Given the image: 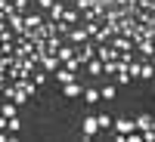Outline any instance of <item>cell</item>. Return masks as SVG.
Listing matches in <instances>:
<instances>
[{
  "instance_id": "1",
  "label": "cell",
  "mask_w": 155,
  "mask_h": 142,
  "mask_svg": "<svg viewBox=\"0 0 155 142\" xmlns=\"http://www.w3.org/2000/svg\"><path fill=\"white\" fill-rule=\"evenodd\" d=\"M81 130H84V133H81V139H84V142H90V139L96 136V130H99V121H96V118H84V121H81Z\"/></svg>"
},
{
  "instance_id": "2",
  "label": "cell",
  "mask_w": 155,
  "mask_h": 142,
  "mask_svg": "<svg viewBox=\"0 0 155 142\" xmlns=\"http://www.w3.org/2000/svg\"><path fill=\"white\" fill-rule=\"evenodd\" d=\"M78 59H81V65H87L90 59H96V43L84 40V43H81V49H78Z\"/></svg>"
},
{
  "instance_id": "3",
  "label": "cell",
  "mask_w": 155,
  "mask_h": 142,
  "mask_svg": "<svg viewBox=\"0 0 155 142\" xmlns=\"http://www.w3.org/2000/svg\"><path fill=\"white\" fill-rule=\"evenodd\" d=\"M12 84H16L25 96H34V93H37V84H34V80H28V74H25V77H16Z\"/></svg>"
},
{
  "instance_id": "4",
  "label": "cell",
  "mask_w": 155,
  "mask_h": 142,
  "mask_svg": "<svg viewBox=\"0 0 155 142\" xmlns=\"http://www.w3.org/2000/svg\"><path fill=\"white\" fill-rule=\"evenodd\" d=\"M112 130H115V133H124V136H127L130 130H137V121H130V118H118V121L112 124Z\"/></svg>"
},
{
  "instance_id": "5",
  "label": "cell",
  "mask_w": 155,
  "mask_h": 142,
  "mask_svg": "<svg viewBox=\"0 0 155 142\" xmlns=\"http://www.w3.org/2000/svg\"><path fill=\"white\" fill-rule=\"evenodd\" d=\"M68 40H71V43H78V46H81L84 40H90V31H87V25H81V28H71V31H68Z\"/></svg>"
},
{
  "instance_id": "6",
  "label": "cell",
  "mask_w": 155,
  "mask_h": 142,
  "mask_svg": "<svg viewBox=\"0 0 155 142\" xmlns=\"http://www.w3.org/2000/svg\"><path fill=\"white\" fill-rule=\"evenodd\" d=\"M112 46L115 49H118V53H134V40H130V37H115V40H112Z\"/></svg>"
},
{
  "instance_id": "7",
  "label": "cell",
  "mask_w": 155,
  "mask_h": 142,
  "mask_svg": "<svg viewBox=\"0 0 155 142\" xmlns=\"http://www.w3.org/2000/svg\"><path fill=\"white\" fill-rule=\"evenodd\" d=\"M134 49H140V56L149 59V56L155 53V43H152V40H137V43H134Z\"/></svg>"
},
{
  "instance_id": "8",
  "label": "cell",
  "mask_w": 155,
  "mask_h": 142,
  "mask_svg": "<svg viewBox=\"0 0 155 142\" xmlns=\"http://www.w3.org/2000/svg\"><path fill=\"white\" fill-rule=\"evenodd\" d=\"M56 56H59V62H68V59H74V56H78V49H74L71 43H68V46L62 43V46L56 49Z\"/></svg>"
},
{
  "instance_id": "9",
  "label": "cell",
  "mask_w": 155,
  "mask_h": 142,
  "mask_svg": "<svg viewBox=\"0 0 155 142\" xmlns=\"http://www.w3.org/2000/svg\"><path fill=\"white\" fill-rule=\"evenodd\" d=\"M62 93H65L68 99H78V96L84 93V90H81V84H78V80H71V84H65V87H62Z\"/></svg>"
},
{
  "instance_id": "10",
  "label": "cell",
  "mask_w": 155,
  "mask_h": 142,
  "mask_svg": "<svg viewBox=\"0 0 155 142\" xmlns=\"http://www.w3.org/2000/svg\"><path fill=\"white\" fill-rule=\"evenodd\" d=\"M56 80L65 87V84H71L74 80V71H68V68H56Z\"/></svg>"
},
{
  "instance_id": "11",
  "label": "cell",
  "mask_w": 155,
  "mask_h": 142,
  "mask_svg": "<svg viewBox=\"0 0 155 142\" xmlns=\"http://www.w3.org/2000/svg\"><path fill=\"white\" fill-rule=\"evenodd\" d=\"M41 25H44V16H37V12L25 16V28H41Z\"/></svg>"
},
{
  "instance_id": "12",
  "label": "cell",
  "mask_w": 155,
  "mask_h": 142,
  "mask_svg": "<svg viewBox=\"0 0 155 142\" xmlns=\"http://www.w3.org/2000/svg\"><path fill=\"white\" fill-rule=\"evenodd\" d=\"M134 121H137V130H149V127L155 124L152 114H140V118H134Z\"/></svg>"
},
{
  "instance_id": "13",
  "label": "cell",
  "mask_w": 155,
  "mask_h": 142,
  "mask_svg": "<svg viewBox=\"0 0 155 142\" xmlns=\"http://www.w3.org/2000/svg\"><path fill=\"white\" fill-rule=\"evenodd\" d=\"M47 12H50V22H59L62 16H65V9H62V3H53V6H50Z\"/></svg>"
},
{
  "instance_id": "14",
  "label": "cell",
  "mask_w": 155,
  "mask_h": 142,
  "mask_svg": "<svg viewBox=\"0 0 155 142\" xmlns=\"http://www.w3.org/2000/svg\"><path fill=\"white\" fill-rule=\"evenodd\" d=\"M87 71L93 74V77H99V74H102V59H90V62H87Z\"/></svg>"
},
{
  "instance_id": "15",
  "label": "cell",
  "mask_w": 155,
  "mask_h": 142,
  "mask_svg": "<svg viewBox=\"0 0 155 142\" xmlns=\"http://www.w3.org/2000/svg\"><path fill=\"white\" fill-rule=\"evenodd\" d=\"M99 96H102V99H109V102H112L115 96H118V90H115V84H106V87H102V90H99Z\"/></svg>"
},
{
  "instance_id": "16",
  "label": "cell",
  "mask_w": 155,
  "mask_h": 142,
  "mask_svg": "<svg viewBox=\"0 0 155 142\" xmlns=\"http://www.w3.org/2000/svg\"><path fill=\"white\" fill-rule=\"evenodd\" d=\"M0 114H6V118H16V102H0Z\"/></svg>"
},
{
  "instance_id": "17",
  "label": "cell",
  "mask_w": 155,
  "mask_h": 142,
  "mask_svg": "<svg viewBox=\"0 0 155 142\" xmlns=\"http://www.w3.org/2000/svg\"><path fill=\"white\" fill-rule=\"evenodd\" d=\"M140 77H146V80H149V77H155V65H152L149 59L143 62V68H140Z\"/></svg>"
},
{
  "instance_id": "18",
  "label": "cell",
  "mask_w": 155,
  "mask_h": 142,
  "mask_svg": "<svg viewBox=\"0 0 155 142\" xmlns=\"http://www.w3.org/2000/svg\"><path fill=\"white\" fill-rule=\"evenodd\" d=\"M84 99H87V105H93V102H99L102 96H99V90H93V87H90V90H84Z\"/></svg>"
},
{
  "instance_id": "19",
  "label": "cell",
  "mask_w": 155,
  "mask_h": 142,
  "mask_svg": "<svg viewBox=\"0 0 155 142\" xmlns=\"http://www.w3.org/2000/svg\"><path fill=\"white\" fill-rule=\"evenodd\" d=\"M31 80H34L37 87H44V84L50 80V71H34V74H31Z\"/></svg>"
},
{
  "instance_id": "20",
  "label": "cell",
  "mask_w": 155,
  "mask_h": 142,
  "mask_svg": "<svg viewBox=\"0 0 155 142\" xmlns=\"http://www.w3.org/2000/svg\"><path fill=\"white\" fill-rule=\"evenodd\" d=\"M96 121H99V130H109V127L115 124V121L109 118V114H96Z\"/></svg>"
},
{
  "instance_id": "21",
  "label": "cell",
  "mask_w": 155,
  "mask_h": 142,
  "mask_svg": "<svg viewBox=\"0 0 155 142\" xmlns=\"http://www.w3.org/2000/svg\"><path fill=\"white\" fill-rule=\"evenodd\" d=\"M140 68H143V65H140V62H127V71H130V77H140Z\"/></svg>"
},
{
  "instance_id": "22",
  "label": "cell",
  "mask_w": 155,
  "mask_h": 142,
  "mask_svg": "<svg viewBox=\"0 0 155 142\" xmlns=\"http://www.w3.org/2000/svg\"><path fill=\"white\" fill-rule=\"evenodd\" d=\"M62 19H65L68 25H74V22H78V9H65V16H62Z\"/></svg>"
},
{
  "instance_id": "23",
  "label": "cell",
  "mask_w": 155,
  "mask_h": 142,
  "mask_svg": "<svg viewBox=\"0 0 155 142\" xmlns=\"http://www.w3.org/2000/svg\"><path fill=\"white\" fill-rule=\"evenodd\" d=\"M19 127H22V124H19V118H6V130H12V133H16Z\"/></svg>"
},
{
  "instance_id": "24",
  "label": "cell",
  "mask_w": 155,
  "mask_h": 142,
  "mask_svg": "<svg viewBox=\"0 0 155 142\" xmlns=\"http://www.w3.org/2000/svg\"><path fill=\"white\" fill-rule=\"evenodd\" d=\"M65 68H68V71H78V68H81V59H78V56L68 59V62H65Z\"/></svg>"
},
{
  "instance_id": "25",
  "label": "cell",
  "mask_w": 155,
  "mask_h": 142,
  "mask_svg": "<svg viewBox=\"0 0 155 142\" xmlns=\"http://www.w3.org/2000/svg\"><path fill=\"white\" fill-rule=\"evenodd\" d=\"M34 3H37V6H41V9H50V6H53V3H56V0H34Z\"/></svg>"
}]
</instances>
